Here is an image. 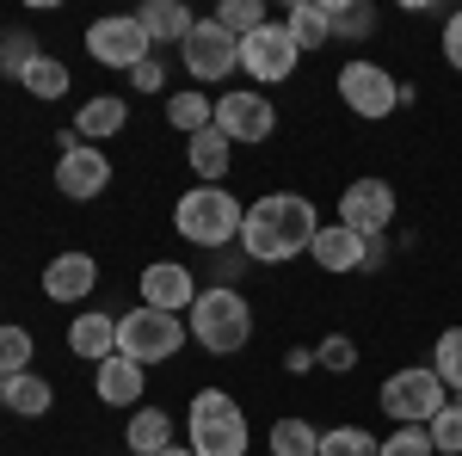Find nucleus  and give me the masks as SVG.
<instances>
[{
	"label": "nucleus",
	"instance_id": "nucleus-1",
	"mask_svg": "<svg viewBox=\"0 0 462 456\" xmlns=\"http://www.w3.org/2000/svg\"><path fill=\"white\" fill-rule=\"evenodd\" d=\"M320 235V216L302 191H265L247 204V222H241V247H247L253 265H284L296 253H309Z\"/></svg>",
	"mask_w": 462,
	"mask_h": 456
},
{
	"label": "nucleus",
	"instance_id": "nucleus-2",
	"mask_svg": "<svg viewBox=\"0 0 462 456\" xmlns=\"http://www.w3.org/2000/svg\"><path fill=\"white\" fill-rule=\"evenodd\" d=\"M185 333H191L204 351H216V358H235V351L253 340L247 296H241L235 284H210V290H198V302L185 309Z\"/></svg>",
	"mask_w": 462,
	"mask_h": 456
},
{
	"label": "nucleus",
	"instance_id": "nucleus-3",
	"mask_svg": "<svg viewBox=\"0 0 462 456\" xmlns=\"http://www.w3.org/2000/svg\"><path fill=\"white\" fill-rule=\"evenodd\" d=\"M241 222H247V204H241L228 185H191L173 204V228L191 247H204V253L241 241Z\"/></svg>",
	"mask_w": 462,
	"mask_h": 456
},
{
	"label": "nucleus",
	"instance_id": "nucleus-4",
	"mask_svg": "<svg viewBox=\"0 0 462 456\" xmlns=\"http://www.w3.org/2000/svg\"><path fill=\"white\" fill-rule=\"evenodd\" d=\"M185 444L198 456H247V414L228 388H198L185 414Z\"/></svg>",
	"mask_w": 462,
	"mask_h": 456
},
{
	"label": "nucleus",
	"instance_id": "nucleus-5",
	"mask_svg": "<svg viewBox=\"0 0 462 456\" xmlns=\"http://www.w3.org/2000/svg\"><path fill=\"white\" fill-rule=\"evenodd\" d=\"M185 346V321L167 315V309H148V302H136L130 315H117V351L130 358V364H167L173 351Z\"/></svg>",
	"mask_w": 462,
	"mask_h": 456
},
{
	"label": "nucleus",
	"instance_id": "nucleus-6",
	"mask_svg": "<svg viewBox=\"0 0 462 456\" xmlns=\"http://www.w3.org/2000/svg\"><path fill=\"white\" fill-rule=\"evenodd\" d=\"M383 414L394 425H431L444 414V401H450V388L438 383V370L431 364H407V370H394L389 383H383Z\"/></svg>",
	"mask_w": 462,
	"mask_h": 456
},
{
	"label": "nucleus",
	"instance_id": "nucleus-7",
	"mask_svg": "<svg viewBox=\"0 0 462 456\" xmlns=\"http://www.w3.org/2000/svg\"><path fill=\"white\" fill-rule=\"evenodd\" d=\"M56 148H62V161H56V191H62L69 204H93L111 185V154L93 148V142H80L74 130H62Z\"/></svg>",
	"mask_w": 462,
	"mask_h": 456
},
{
	"label": "nucleus",
	"instance_id": "nucleus-8",
	"mask_svg": "<svg viewBox=\"0 0 462 456\" xmlns=\"http://www.w3.org/2000/svg\"><path fill=\"white\" fill-rule=\"evenodd\" d=\"M87 50H93V62H106V69H143L148 56H154V43H148L143 19L136 13H117V19H93L87 25Z\"/></svg>",
	"mask_w": 462,
	"mask_h": 456
},
{
	"label": "nucleus",
	"instance_id": "nucleus-9",
	"mask_svg": "<svg viewBox=\"0 0 462 456\" xmlns=\"http://www.w3.org/2000/svg\"><path fill=\"white\" fill-rule=\"evenodd\" d=\"M296 62H302V43L284 32V19H272V25H259L253 37H241V69H247L259 87L290 80V74H296Z\"/></svg>",
	"mask_w": 462,
	"mask_h": 456
},
{
	"label": "nucleus",
	"instance_id": "nucleus-10",
	"mask_svg": "<svg viewBox=\"0 0 462 456\" xmlns=\"http://www.w3.org/2000/svg\"><path fill=\"white\" fill-rule=\"evenodd\" d=\"M339 99H346V111H357V117H389L394 106H401V80H394L383 62H346L339 69Z\"/></svg>",
	"mask_w": 462,
	"mask_h": 456
},
{
	"label": "nucleus",
	"instance_id": "nucleus-11",
	"mask_svg": "<svg viewBox=\"0 0 462 456\" xmlns=\"http://www.w3.org/2000/svg\"><path fill=\"white\" fill-rule=\"evenodd\" d=\"M179 56H185L191 80H228V74L241 69V37H228L216 19H198L191 37L179 43Z\"/></svg>",
	"mask_w": 462,
	"mask_h": 456
},
{
	"label": "nucleus",
	"instance_id": "nucleus-12",
	"mask_svg": "<svg viewBox=\"0 0 462 456\" xmlns=\"http://www.w3.org/2000/svg\"><path fill=\"white\" fill-rule=\"evenodd\" d=\"M389 222H394V185L389 179H352L339 191V228H352L364 241H383Z\"/></svg>",
	"mask_w": 462,
	"mask_h": 456
},
{
	"label": "nucleus",
	"instance_id": "nucleus-13",
	"mask_svg": "<svg viewBox=\"0 0 462 456\" xmlns=\"http://www.w3.org/2000/svg\"><path fill=\"white\" fill-rule=\"evenodd\" d=\"M216 130L228 142H265L278 130V106L259 93V87H241V93H222L216 99Z\"/></svg>",
	"mask_w": 462,
	"mask_h": 456
},
{
	"label": "nucleus",
	"instance_id": "nucleus-14",
	"mask_svg": "<svg viewBox=\"0 0 462 456\" xmlns=\"http://www.w3.org/2000/svg\"><path fill=\"white\" fill-rule=\"evenodd\" d=\"M315 265L320 272H333V278H346V272H357V265H376L383 259V241H364V235H352V228H339V222H320L315 235Z\"/></svg>",
	"mask_w": 462,
	"mask_h": 456
},
{
	"label": "nucleus",
	"instance_id": "nucleus-15",
	"mask_svg": "<svg viewBox=\"0 0 462 456\" xmlns=\"http://www.w3.org/2000/svg\"><path fill=\"white\" fill-rule=\"evenodd\" d=\"M143 302L148 309H167V315H185L191 302H198V278H191V265H179V259H154L143 272Z\"/></svg>",
	"mask_w": 462,
	"mask_h": 456
},
{
	"label": "nucleus",
	"instance_id": "nucleus-16",
	"mask_svg": "<svg viewBox=\"0 0 462 456\" xmlns=\"http://www.w3.org/2000/svg\"><path fill=\"white\" fill-rule=\"evenodd\" d=\"M93 284H99V259L93 253H56L43 265V296L50 302H87Z\"/></svg>",
	"mask_w": 462,
	"mask_h": 456
},
{
	"label": "nucleus",
	"instance_id": "nucleus-17",
	"mask_svg": "<svg viewBox=\"0 0 462 456\" xmlns=\"http://www.w3.org/2000/svg\"><path fill=\"white\" fill-rule=\"evenodd\" d=\"M69 351H74V358H87V364H106V358H117V321L99 315V309L74 315V327H69Z\"/></svg>",
	"mask_w": 462,
	"mask_h": 456
},
{
	"label": "nucleus",
	"instance_id": "nucleus-18",
	"mask_svg": "<svg viewBox=\"0 0 462 456\" xmlns=\"http://www.w3.org/2000/svg\"><path fill=\"white\" fill-rule=\"evenodd\" d=\"M130 124V99H117V93H93L87 106H80V117H74V136L80 142H106L117 136Z\"/></svg>",
	"mask_w": 462,
	"mask_h": 456
},
{
	"label": "nucleus",
	"instance_id": "nucleus-19",
	"mask_svg": "<svg viewBox=\"0 0 462 456\" xmlns=\"http://www.w3.org/2000/svg\"><path fill=\"white\" fill-rule=\"evenodd\" d=\"M93 388H99V401H106V407H136V401H143V364H130V358L117 351V358L99 364Z\"/></svg>",
	"mask_w": 462,
	"mask_h": 456
},
{
	"label": "nucleus",
	"instance_id": "nucleus-20",
	"mask_svg": "<svg viewBox=\"0 0 462 456\" xmlns=\"http://www.w3.org/2000/svg\"><path fill=\"white\" fill-rule=\"evenodd\" d=\"M136 19H143V32H148V43H154V50H161V43H185V37H191V25H198L185 0H148Z\"/></svg>",
	"mask_w": 462,
	"mask_h": 456
},
{
	"label": "nucleus",
	"instance_id": "nucleus-21",
	"mask_svg": "<svg viewBox=\"0 0 462 456\" xmlns=\"http://www.w3.org/2000/svg\"><path fill=\"white\" fill-rule=\"evenodd\" d=\"M124 444L136 456H161L173 444V414H167V407H136L130 425H124Z\"/></svg>",
	"mask_w": 462,
	"mask_h": 456
},
{
	"label": "nucleus",
	"instance_id": "nucleus-22",
	"mask_svg": "<svg viewBox=\"0 0 462 456\" xmlns=\"http://www.w3.org/2000/svg\"><path fill=\"white\" fill-rule=\"evenodd\" d=\"M228 148H235V142L222 136L216 124L191 136V173H198V185H222V179H228Z\"/></svg>",
	"mask_w": 462,
	"mask_h": 456
},
{
	"label": "nucleus",
	"instance_id": "nucleus-23",
	"mask_svg": "<svg viewBox=\"0 0 462 456\" xmlns=\"http://www.w3.org/2000/svg\"><path fill=\"white\" fill-rule=\"evenodd\" d=\"M284 32L302 43V50H320L333 37V19H327V0H290L284 13Z\"/></svg>",
	"mask_w": 462,
	"mask_h": 456
},
{
	"label": "nucleus",
	"instance_id": "nucleus-24",
	"mask_svg": "<svg viewBox=\"0 0 462 456\" xmlns=\"http://www.w3.org/2000/svg\"><path fill=\"white\" fill-rule=\"evenodd\" d=\"M50 407H56V388L43 383L37 370H25V377L6 383V414H19V420H43Z\"/></svg>",
	"mask_w": 462,
	"mask_h": 456
},
{
	"label": "nucleus",
	"instance_id": "nucleus-25",
	"mask_svg": "<svg viewBox=\"0 0 462 456\" xmlns=\"http://www.w3.org/2000/svg\"><path fill=\"white\" fill-rule=\"evenodd\" d=\"M265 444H272V456H320V432L290 414V420H278L265 432Z\"/></svg>",
	"mask_w": 462,
	"mask_h": 456
},
{
	"label": "nucleus",
	"instance_id": "nucleus-26",
	"mask_svg": "<svg viewBox=\"0 0 462 456\" xmlns=\"http://www.w3.org/2000/svg\"><path fill=\"white\" fill-rule=\"evenodd\" d=\"M167 124L185 130V136H198V130L216 124V99H204V93H167Z\"/></svg>",
	"mask_w": 462,
	"mask_h": 456
},
{
	"label": "nucleus",
	"instance_id": "nucleus-27",
	"mask_svg": "<svg viewBox=\"0 0 462 456\" xmlns=\"http://www.w3.org/2000/svg\"><path fill=\"white\" fill-rule=\"evenodd\" d=\"M327 19H333V37H352V43H364L376 32V6L370 0H327Z\"/></svg>",
	"mask_w": 462,
	"mask_h": 456
},
{
	"label": "nucleus",
	"instance_id": "nucleus-28",
	"mask_svg": "<svg viewBox=\"0 0 462 456\" xmlns=\"http://www.w3.org/2000/svg\"><path fill=\"white\" fill-rule=\"evenodd\" d=\"M19 87H25L32 99H69V62H56V56H37L32 69L19 74Z\"/></svg>",
	"mask_w": 462,
	"mask_h": 456
},
{
	"label": "nucleus",
	"instance_id": "nucleus-29",
	"mask_svg": "<svg viewBox=\"0 0 462 456\" xmlns=\"http://www.w3.org/2000/svg\"><path fill=\"white\" fill-rule=\"evenodd\" d=\"M431 370H438V383L450 388V395H462V327H444V333H438Z\"/></svg>",
	"mask_w": 462,
	"mask_h": 456
},
{
	"label": "nucleus",
	"instance_id": "nucleus-30",
	"mask_svg": "<svg viewBox=\"0 0 462 456\" xmlns=\"http://www.w3.org/2000/svg\"><path fill=\"white\" fill-rule=\"evenodd\" d=\"M32 333L25 327H0V383H13V377H25L32 370Z\"/></svg>",
	"mask_w": 462,
	"mask_h": 456
},
{
	"label": "nucleus",
	"instance_id": "nucleus-31",
	"mask_svg": "<svg viewBox=\"0 0 462 456\" xmlns=\"http://www.w3.org/2000/svg\"><path fill=\"white\" fill-rule=\"evenodd\" d=\"M383 451V438H370L364 425H333V432H320V456H376Z\"/></svg>",
	"mask_w": 462,
	"mask_h": 456
},
{
	"label": "nucleus",
	"instance_id": "nucleus-32",
	"mask_svg": "<svg viewBox=\"0 0 462 456\" xmlns=\"http://www.w3.org/2000/svg\"><path fill=\"white\" fill-rule=\"evenodd\" d=\"M216 25H222L228 37H253L259 25H272V19H265L259 0H222V6H216Z\"/></svg>",
	"mask_w": 462,
	"mask_h": 456
},
{
	"label": "nucleus",
	"instance_id": "nucleus-33",
	"mask_svg": "<svg viewBox=\"0 0 462 456\" xmlns=\"http://www.w3.org/2000/svg\"><path fill=\"white\" fill-rule=\"evenodd\" d=\"M426 432H431V451L438 456H462V407L457 401H444V414H438Z\"/></svg>",
	"mask_w": 462,
	"mask_h": 456
},
{
	"label": "nucleus",
	"instance_id": "nucleus-34",
	"mask_svg": "<svg viewBox=\"0 0 462 456\" xmlns=\"http://www.w3.org/2000/svg\"><path fill=\"white\" fill-rule=\"evenodd\" d=\"M376 456H438V451H431V432H426V425H394Z\"/></svg>",
	"mask_w": 462,
	"mask_h": 456
},
{
	"label": "nucleus",
	"instance_id": "nucleus-35",
	"mask_svg": "<svg viewBox=\"0 0 462 456\" xmlns=\"http://www.w3.org/2000/svg\"><path fill=\"white\" fill-rule=\"evenodd\" d=\"M315 364L333 370V377H346V370H357V346L346 340V333H327V340L315 346Z\"/></svg>",
	"mask_w": 462,
	"mask_h": 456
},
{
	"label": "nucleus",
	"instance_id": "nucleus-36",
	"mask_svg": "<svg viewBox=\"0 0 462 456\" xmlns=\"http://www.w3.org/2000/svg\"><path fill=\"white\" fill-rule=\"evenodd\" d=\"M32 62H37V37L32 32H19V37L6 32L0 37V74H25Z\"/></svg>",
	"mask_w": 462,
	"mask_h": 456
},
{
	"label": "nucleus",
	"instance_id": "nucleus-37",
	"mask_svg": "<svg viewBox=\"0 0 462 456\" xmlns=\"http://www.w3.org/2000/svg\"><path fill=\"white\" fill-rule=\"evenodd\" d=\"M130 87H136V93H167V62L148 56L143 69H130Z\"/></svg>",
	"mask_w": 462,
	"mask_h": 456
},
{
	"label": "nucleus",
	"instance_id": "nucleus-38",
	"mask_svg": "<svg viewBox=\"0 0 462 456\" xmlns=\"http://www.w3.org/2000/svg\"><path fill=\"white\" fill-rule=\"evenodd\" d=\"M444 62H450V69H462V13H450V19H444Z\"/></svg>",
	"mask_w": 462,
	"mask_h": 456
},
{
	"label": "nucleus",
	"instance_id": "nucleus-39",
	"mask_svg": "<svg viewBox=\"0 0 462 456\" xmlns=\"http://www.w3.org/2000/svg\"><path fill=\"white\" fill-rule=\"evenodd\" d=\"M284 370H296V377H302V370H315V351H309V346H290L284 351Z\"/></svg>",
	"mask_w": 462,
	"mask_h": 456
},
{
	"label": "nucleus",
	"instance_id": "nucleus-40",
	"mask_svg": "<svg viewBox=\"0 0 462 456\" xmlns=\"http://www.w3.org/2000/svg\"><path fill=\"white\" fill-rule=\"evenodd\" d=\"M161 456H198V451H191V444H167Z\"/></svg>",
	"mask_w": 462,
	"mask_h": 456
},
{
	"label": "nucleus",
	"instance_id": "nucleus-41",
	"mask_svg": "<svg viewBox=\"0 0 462 456\" xmlns=\"http://www.w3.org/2000/svg\"><path fill=\"white\" fill-rule=\"evenodd\" d=\"M0 407H6V383H0Z\"/></svg>",
	"mask_w": 462,
	"mask_h": 456
}]
</instances>
